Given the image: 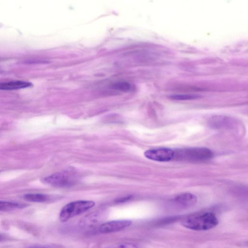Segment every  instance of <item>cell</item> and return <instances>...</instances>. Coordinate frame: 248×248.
Returning <instances> with one entry per match:
<instances>
[{
    "label": "cell",
    "instance_id": "1",
    "mask_svg": "<svg viewBox=\"0 0 248 248\" xmlns=\"http://www.w3.org/2000/svg\"><path fill=\"white\" fill-rule=\"evenodd\" d=\"M182 225L188 229L204 231L214 228L218 224L215 215L211 212H202L189 216L181 222Z\"/></svg>",
    "mask_w": 248,
    "mask_h": 248
},
{
    "label": "cell",
    "instance_id": "2",
    "mask_svg": "<svg viewBox=\"0 0 248 248\" xmlns=\"http://www.w3.org/2000/svg\"><path fill=\"white\" fill-rule=\"evenodd\" d=\"M212 152L204 147L187 148L174 150L173 158L188 161L209 159L213 156Z\"/></svg>",
    "mask_w": 248,
    "mask_h": 248
},
{
    "label": "cell",
    "instance_id": "3",
    "mask_svg": "<svg viewBox=\"0 0 248 248\" xmlns=\"http://www.w3.org/2000/svg\"><path fill=\"white\" fill-rule=\"evenodd\" d=\"M94 202L91 201H77L65 205L60 213V219L65 222L70 218L80 215L92 208Z\"/></svg>",
    "mask_w": 248,
    "mask_h": 248
},
{
    "label": "cell",
    "instance_id": "4",
    "mask_svg": "<svg viewBox=\"0 0 248 248\" xmlns=\"http://www.w3.org/2000/svg\"><path fill=\"white\" fill-rule=\"evenodd\" d=\"M144 155L154 161L167 162L173 158L174 150L168 148L151 149L144 152Z\"/></svg>",
    "mask_w": 248,
    "mask_h": 248
},
{
    "label": "cell",
    "instance_id": "5",
    "mask_svg": "<svg viewBox=\"0 0 248 248\" xmlns=\"http://www.w3.org/2000/svg\"><path fill=\"white\" fill-rule=\"evenodd\" d=\"M42 181L48 185L58 186H67L71 185L70 178L65 173L56 172L44 177Z\"/></svg>",
    "mask_w": 248,
    "mask_h": 248
},
{
    "label": "cell",
    "instance_id": "6",
    "mask_svg": "<svg viewBox=\"0 0 248 248\" xmlns=\"http://www.w3.org/2000/svg\"><path fill=\"white\" fill-rule=\"evenodd\" d=\"M131 223V220L125 219L110 221L102 224L99 231L102 233L116 232L129 226Z\"/></svg>",
    "mask_w": 248,
    "mask_h": 248
},
{
    "label": "cell",
    "instance_id": "7",
    "mask_svg": "<svg viewBox=\"0 0 248 248\" xmlns=\"http://www.w3.org/2000/svg\"><path fill=\"white\" fill-rule=\"evenodd\" d=\"M31 82L24 81H13L7 82L0 83V90H15L20 89L28 88L31 86Z\"/></svg>",
    "mask_w": 248,
    "mask_h": 248
},
{
    "label": "cell",
    "instance_id": "8",
    "mask_svg": "<svg viewBox=\"0 0 248 248\" xmlns=\"http://www.w3.org/2000/svg\"><path fill=\"white\" fill-rule=\"evenodd\" d=\"M176 202L183 206H189L196 202V197L191 193H183L178 195L175 199Z\"/></svg>",
    "mask_w": 248,
    "mask_h": 248
},
{
    "label": "cell",
    "instance_id": "9",
    "mask_svg": "<svg viewBox=\"0 0 248 248\" xmlns=\"http://www.w3.org/2000/svg\"><path fill=\"white\" fill-rule=\"evenodd\" d=\"M23 198L30 202H42L47 201L49 197L47 195L42 193H28L23 196Z\"/></svg>",
    "mask_w": 248,
    "mask_h": 248
},
{
    "label": "cell",
    "instance_id": "10",
    "mask_svg": "<svg viewBox=\"0 0 248 248\" xmlns=\"http://www.w3.org/2000/svg\"><path fill=\"white\" fill-rule=\"evenodd\" d=\"M26 204L17 202L0 201V211H6L13 209L23 208Z\"/></svg>",
    "mask_w": 248,
    "mask_h": 248
},
{
    "label": "cell",
    "instance_id": "11",
    "mask_svg": "<svg viewBox=\"0 0 248 248\" xmlns=\"http://www.w3.org/2000/svg\"><path fill=\"white\" fill-rule=\"evenodd\" d=\"M200 96L197 94H173L169 96L170 98L175 100H189L199 98Z\"/></svg>",
    "mask_w": 248,
    "mask_h": 248
},
{
    "label": "cell",
    "instance_id": "12",
    "mask_svg": "<svg viewBox=\"0 0 248 248\" xmlns=\"http://www.w3.org/2000/svg\"><path fill=\"white\" fill-rule=\"evenodd\" d=\"M131 88L130 83L125 81H119L113 83L111 85V88L123 92L129 91Z\"/></svg>",
    "mask_w": 248,
    "mask_h": 248
},
{
    "label": "cell",
    "instance_id": "13",
    "mask_svg": "<svg viewBox=\"0 0 248 248\" xmlns=\"http://www.w3.org/2000/svg\"><path fill=\"white\" fill-rule=\"evenodd\" d=\"M2 239V236L0 235V240Z\"/></svg>",
    "mask_w": 248,
    "mask_h": 248
}]
</instances>
